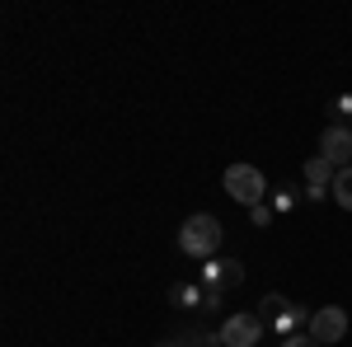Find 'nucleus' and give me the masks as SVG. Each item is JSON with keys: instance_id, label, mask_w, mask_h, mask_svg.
Segmentation results:
<instances>
[{"instance_id": "1", "label": "nucleus", "mask_w": 352, "mask_h": 347, "mask_svg": "<svg viewBox=\"0 0 352 347\" xmlns=\"http://www.w3.org/2000/svg\"><path fill=\"white\" fill-rule=\"evenodd\" d=\"M221 240H226V225H221V216H212V212H197L179 225V254H184V258H197V263L217 258Z\"/></svg>"}, {"instance_id": "2", "label": "nucleus", "mask_w": 352, "mask_h": 347, "mask_svg": "<svg viewBox=\"0 0 352 347\" xmlns=\"http://www.w3.org/2000/svg\"><path fill=\"white\" fill-rule=\"evenodd\" d=\"M310 315H315V310H305V305H296V300H287L282 291H268L263 300H258V320L268 324L277 338H292V333H300V328H310Z\"/></svg>"}, {"instance_id": "3", "label": "nucleus", "mask_w": 352, "mask_h": 347, "mask_svg": "<svg viewBox=\"0 0 352 347\" xmlns=\"http://www.w3.org/2000/svg\"><path fill=\"white\" fill-rule=\"evenodd\" d=\"M221 183H226V192L240 202L244 212L258 207V202H268V192H272V183L263 179V169H254V164H230Z\"/></svg>"}, {"instance_id": "4", "label": "nucleus", "mask_w": 352, "mask_h": 347, "mask_svg": "<svg viewBox=\"0 0 352 347\" xmlns=\"http://www.w3.org/2000/svg\"><path fill=\"white\" fill-rule=\"evenodd\" d=\"M197 282L207 287V291H217V295H226V291H235L244 282V263L240 258H207V263L197 267Z\"/></svg>"}, {"instance_id": "5", "label": "nucleus", "mask_w": 352, "mask_h": 347, "mask_svg": "<svg viewBox=\"0 0 352 347\" xmlns=\"http://www.w3.org/2000/svg\"><path fill=\"white\" fill-rule=\"evenodd\" d=\"M263 328H268V324L258 320L254 310H244V315H230V320L221 324V328H217V338H221V347H258Z\"/></svg>"}, {"instance_id": "6", "label": "nucleus", "mask_w": 352, "mask_h": 347, "mask_svg": "<svg viewBox=\"0 0 352 347\" xmlns=\"http://www.w3.org/2000/svg\"><path fill=\"white\" fill-rule=\"evenodd\" d=\"M315 343H343L348 338V310H338V305H324V310H315L310 315V328H305Z\"/></svg>"}, {"instance_id": "7", "label": "nucleus", "mask_w": 352, "mask_h": 347, "mask_svg": "<svg viewBox=\"0 0 352 347\" xmlns=\"http://www.w3.org/2000/svg\"><path fill=\"white\" fill-rule=\"evenodd\" d=\"M300 174H305V188H300V192H305V202H324L329 192H333V179H338V169H333L324 155H310Z\"/></svg>"}, {"instance_id": "8", "label": "nucleus", "mask_w": 352, "mask_h": 347, "mask_svg": "<svg viewBox=\"0 0 352 347\" xmlns=\"http://www.w3.org/2000/svg\"><path fill=\"white\" fill-rule=\"evenodd\" d=\"M320 155H324L333 169H352V127L329 122L324 132H320Z\"/></svg>"}, {"instance_id": "9", "label": "nucleus", "mask_w": 352, "mask_h": 347, "mask_svg": "<svg viewBox=\"0 0 352 347\" xmlns=\"http://www.w3.org/2000/svg\"><path fill=\"white\" fill-rule=\"evenodd\" d=\"M169 305L174 310H197V305H207V287L202 282H174L169 287Z\"/></svg>"}, {"instance_id": "10", "label": "nucleus", "mask_w": 352, "mask_h": 347, "mask_svg": "<svg viewBox=\"0 0 352 347\" xmlns=\"http://www.w3.org/2000/svg\"><path fill=\"white\" fill-rule=\"evenodd\" d=\"M300 197H305V192H296L292 183H277V188L268 192V207H272L277 216H287V212H296V202H300Z\"/></svg>"}, {"instance_id": "11", "label": "nucleus", "mask_w": 352, "mask_h": 347, "mask_svg": "<svg viewBox=\"0 0 352 347\" xmlns=\"http://www.w3.org/2000/svg\"><path fill=\"white\" fill-rule=\"evenodd\" d=\"M174 343L179 347H221V338L207 333V328H184V333H174Z\"/></svg>"}, {"instance_id": "12", "label": "nucleus", "mask_w": 352, "mask_h": 347, "mask_svg": "<svg viewBox=\"0 0 352 347\" xmlns=\"http://www.w3.org/2000/svg\"><path fill=\"white\" fill-rule=\"evenodd\" d=\"M333 202L352 212V169H338V179H333Z\"/></svg>"}, {"instance_id": "13", "label": "nucleus", "mask_w": 352, "mask_h": 347, "mask_svg": "<svg viewBox=\"0 0 352 347\" xmlns=\"http://www.w3.org/2000/svg\"><path fill=\"white\" fill-rule=\"evenodd\" d=\"M329 113H333V122H338V127H352V89H348V94H333Z\"/></svg>"}, {"instance_id": "14", "label": "nucleus", "mask_w": 352, "mask_h": 347, "mask_svg": "<svg viewBox=\"0 0 352 347\" xmlns=\"http://www.w3.org/2000/svg\"><path fill=\"white\" fill-rule=\"evenodd\" d=\"M272 221H277V212H272L268 202H258V207H249V225H254V230H268Z\"/></svg>"}, {"instance_id": "15", "label": "nucleus", "mask_w": 352, "mask_h": 347, "mask_svg": "<svg viewBox=\"0 0 352 347\" xmlns=\"http://www.w3.org/2000/svg\"><path fill=\"white\" fill-rule=\"evenodd\" d=\"M282 347H320L310 333H292V338H282Z\"/></svg>"}, {"instance_id": "16", "label": "nucleus", "mask_w": 352, "mask_h": 347, "mask_svg": "<svg viewBox=\"0 0 352 347\" xmlns=\"http://www.w3.org/2000/svg\"><path fill=\"white\" fill-rule=\"evenodd\" d=\"M155 347H179V343H174V338H164V343H155Z\"/></svg>"}]
</instances>
